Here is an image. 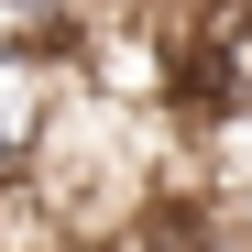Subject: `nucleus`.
Segmentation results:
<instances>
[{
    "label": "nucleus",
    "mask_w": 252,
    "mask_h": 252,
    "mask_svg": "<svg viewBox=\"0 0 252 252\" xmlns=\"http://www.w3.org/2000/svg\"><path fill=\"white\" fill-rule=\"evenodd\" d=\"M154 99L187 132H252V0H164L154 11Z\"/></svg>",
    "instance_id": "obj_1"
},
{
    "label": "nucleus",
    "mask_w": 252,
    "mask_h": 252,
    "mask_svg": "<svg viewBox=\"0 0 252 252\" xmlns=\"http://www.w3.org/2000/svg\"><path fill=\"white\" fill-rule=\"evenodd\" d=\"M88 22H99V0H0V33L11 44H66Z\"/></svg>",
    "instance_id": "obj_2"
}]
</instances>
